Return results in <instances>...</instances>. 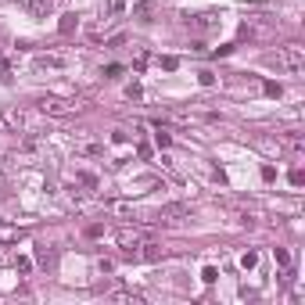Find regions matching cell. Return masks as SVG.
Instances as JSON below:
<instances>
[{"label": "cell", "mask_w": 305, "mask_h": 305, "mask_svg": "<svg viewBox=\"0 0 305 305\" xmlns=\"http://www.w3.org/2000/svg\"><path fill=\"white\" fill-rule=\"evenodd\" d=\"M277 68H284L287 75H302V68H305V47H298V43L280 47L277 51Z\"/></svg>", "instance_id": "cell-1"}, {"label": "cell", "mask_w": 305, "mask_h": 305, "mask_svg": "<svg viewBox=\"0 0 305 305\" xmlns=\"http://www.w3.org/2000/svg\"><path fill=\"white\" fill-rule=\"evenodd\" d=\"M36 108H40L43 115H54V119H65V115H75V112L83 108V104H79V101H61V97H43V101L36 104Z\"/></svg>", "instance_id": "cell-2"}, {"label": "cell", "mask_w": 305, "mask_h": 305, "mask_svg": "<svg viewBox=\"0 0 305 305\" xmlns=\"http://www.w3.org/2000/svg\"><path fill=\"white\" fill-rule=\"evenodd\" d=\"M151 241V230H144V226H119L115 230V244L119 248H140V244Z\"/></svg>", "instance_id": "cell-3"}, {"label": "cell", "mask_w": 305, "mask_h": 305, "mask_svg": "<svg viewBox=\"0 0 305 305\" xmlns=\"http://www.w3.org/2000/svg\"><path fill=\"white\" fill-rule=\"evenodd\" d=\"M223 14L219 11H201V14H187V25L194 33H212V29H219Z\"/></svg>", "instance_id": "cell-4"}, {"label": "cell", "mask_w": 305, "mask_h": 305, "mask_svg": "<svg viewBox=\"0 0 305 305\" xmlns=\"http://www.w3.org/2000/svg\"><path fill=\"white\" fill-rule=\"evenodd\" d=\"M187 216H190V205L173 201V205H162L155 212V223H180V219H187Z\"/></svg>", "instance_id": "cell-5"}, {"label": "cell", "mask_w": 305, "mask_h": 305, "mask_svg": "<svg viewBox=\"0 0 305 305\" xmlns=\"http://www.w3.org/2000/svg\"><path fill=\"white\" fill-rule=\"evenodd\" d=\"M25 11L33 14V18H51L54 0H25Z\"/></svg>", "instance_id": "cell-6"}, {"label": "cell", "mask_w": 305, "mask_h": 305, "mask_svg": "<svg viewBox=\"0 0 305 305\" xmlns=\"http://www.w3.org/2000/svg\"><path fill=\"white\" fill-rule=\"evenodd\" d=\"M33 65H36L40 72H43V68H65V65H68V58H65V54H40Z\"/></svg>", "instance_id": "cell-7"}, {"label": "cell", "mask_w": 305, "mask_h": 305, "mask_svg": "<svg viewBox=\"0 0 305 305\" xmlns=\"http://www.w3.org/2000/svg\"><path fill=\"white\" fill-rule=\"evenodd\" d=\"M22 237V226H7V223H0V244H14Z\"/></svg>", "instance_id": "cell-8"}, {"label": "cell", "mask_w": 305, "mask_h": 305, "mask_svg": "<svg viewBox=\"0 0 305 305\" xmlns=\"http://www.w3.org/2000/svg\"><path fill=\"white\" fill-rule=\"evenodd\" d=\"M151 14H155V4H151V0H140V4H133V18L151 22Z\"/></svg>", "instance_id": "cell-9"}, {"label": "cell", "mask_w": 305, "mask_h": 305, "mask_svg": "<svg viewBox=\"0 0 305 305\" xmlns=\"http://www.w3.org/2000/svg\"><path fill=\"white\" fill-rule=\"evenodd\" d=\"M112 302H122V305H140V295H136V291H112Z\"/></svg>", "instance_id": "cell-10"}, {"label": "cell", "mask_w": 305, "mask_h": 305, "mask_svg": "<svg viewBox=\"0 0 305 305\" xmlns=\"http://www.w3.org/2000/svg\"><path fill=\"white\" fill-rule=\"evenodd\" d=\"M284 147L295 151V155H302V151H305V140H302L298 133H287V136H284Z\"/></svg>", "instance_id": "cell-11"}, {"label": "cell", "mask_w": 305, "mask_h": 305, "mask_svg": "<svg viewBox=\"0 0 305 305\" xmlns=\"http://www.w3.org/2000/svg\"><path fill=\"white\" fill-rule=\"evenodd\" d=\"M79 25V18H75V14H61V22H58V29H61V36H68L72 29Z\"/></svg>", "instance_id": "cell-12"}, {"label": "cell", "mask_w": 305, "mask_h": 305, "mask_svg": "<svg viewBox=\"0 0 305 305\" xmlns=\"http://www.w3.org/2000/svg\"><path fill=\"white\" fill-rule=\"evenodd\" d=\"M258 266V251H244L241 255V269H255Z\"/></svg>", "instance_id": "cell-13"}, {"label": "cell", "mask_w": 305, "mask_h": 305, "mask_svg": "<svg viewBox=\"0 0 305 305\" xmlns=\"http://www.w3.org/2000/svg\"><path fill=\"white\" fill-rule=\"evenodd\" d=\"M36 258H40L43 266H51V262H54V251L47 248V244H40V248H36Z\"/></svg>", "instance_id": "cell-14"}, {"label": "cell", "mask_w": 305, "mask_h": 305, "mask_svg": "<svg viewBox=\"0 0 305 305\" xmlns=\"http://www.w3.org/2000/svg\"><path fill=\"white\" fill-rule=\"evenodd\" d=\"M126 11V0H108V18H119Z\"/></svg>", "instance_id": "cell-15"}, {"label": "cell", "mask_w": 305, "mask_h": 305, "mask_svg": "<svg viewBox=\"0 0 305 305\" xmlns=\"http://www.w3.org/2000/svg\"><path fill=\"white\" fill-rule=\"evenodd\" d=\"M197 83H201V86H216V72L201 68V72H197Z\"/></svg>", "instance_id": "cell-16"}, {"label": "cell", "mask_w": 305, "mask_h": 305, "mask_svg": "<svg viewBox=\"0 0 305 305\" xmlns=\"http://www.w3.org/2000/svg\"><path fill=\"white\" fill-rule=\"evenodd\" d=\"M273 255H277V262H280L284 269H291V251H287V248H277Z\"/></svg>", "instance_id": "cell-17"}, {"label": "cell", "mask_w": 305, "mask_h": 305, "mask_svg": "<svg viewBox=\"0 0 305 305\" xmlns=\"http://www.w3.org/2000/svg\"><path fill=\"white\" fill-rule=\"evenodd\" d=\"M201 280H205V284H216V280H219V269H216V266H205V269H201Z\"/></svg>", "instance_id": "cell-18"}, {"label": "cell", "mask_w": 305, "mask_h": 305, "mask_svg": "<svg viewBox=\"0 0 305 305\" xmlns=\"http://www.w3.org/2000/svg\"><path fill=\"white\" fill-rule=\"evenodd\" d=\"M262 90H266L269 97H280V94H284V90H280V83H273V79H266V83H262Z\"/></svg>", "instance_id": "cell-19"}, {"label": "cell", "mask_w": 305, "mask_h": 305, "mask_svg": "<svg viewBox=\"0 0 305 305\" xmlns=\"http://www.w3.org/2000/svg\"><path fill=\"white\" fill-rule=\"evenodd\" d=\"M155 144H158V147H169V144H173V136H169V133H165V129L158 126V133H155Z\"/></svg>", "instance_id": "cell-20"}, {"label": "cell", "mask_w": 305, "mask_h": 305, "mask_svg": "<svg viewBox=\"0 0 305 305\" xmlns=\"http://www.w3.org/2000/svg\"><path fill=\"white\" fill-rule=\"evenodd\" d=\"M126 97H129V101H140V97H144V90L136 86V83H129V86H126Z\"/></svg>", "instance_id": "cell-21"}, {"label": "cell", "mask_w": 305, "mask_h": 305, "mask_svg": "<svg viewBox=\"0 0 305 305\" xmlns=\"http://www.w3.org/2000/svg\"><path fill=\"white\" fill-rule=\"evenodd\" d=\"M75 180H79V183H83V187H90V190H94V187H97V176H90V173H79V176H75Z\"/></svg>", "instance_id": "cell-22"}, {"label": "cell", "mask_w": 305, "mask_h": 305, "mask_svg": "<svg viewBox=\"0 0 305 305\" xmlns=\"http://www.w3.org/2000/svg\"><path fill=\"white\" fill-rule=\"evenodd\" d=\"M287 180H291V187H302V183H305V173H302V169H291V176H287Z\"/></svg>", "instance_id": "cell-23"}, {"label": "cell", "mask_w": 305, "mask_h": 305, "mask_svg": "<svg viewBox=\"0 0 305 305\" xmlns=\"http://www.w3.org/2000/svg\"><path fill=\"white\" fill-rule=\"evenodd\" d=\"M14 269H18V273H29V269H33V262H29V258H22V255H18V258H14Z\"/></svg>", "instance_id": "cell-24"}, {"label": "cell", "mask_w": 305, "mask_h": 305, "mask_svg": "<svg viewBox=\"0 0 305 305\" xmlns=\"http://www.w3.org/2000/svg\"><path fill=\"white\" fill-rule=\"evenodd\" d=\"M112 269H115L112 258H97V273H112Z\"/></svg>", "instance_id": "cell-25"}, {"label": "cell", "mask_w": 305, "mask_h": 305, "mask_svg": "<svg viewBox=\"0 0 305 305\" xmlns=\"http://www.w3.org/2000/svg\"><path fill=\"white\" fill-rule=\"evenodd\" d=\"M136 155H140V158H151V144L140 140V144H136Z\"/></svg>", "instance_id": "cell-26"}, {"label": "cell", "mask_w": 305, "mask_h": 305, "mask_svg": "<svg viewBox=\"0 0 305 305\" xmlns=\"http://www.w3.org/2000/svg\"><path fill=\"white\" fill-rule=\"evenodd\" d=\"M104 75H108V79H119V75H122V65H108V68H104Z\"/></svg>", "instance_id": "cell-27"}, {"label": "cell", "mask_w": 305, "mask_h": 305, "mask_svg": "<svg viewBox=\"0 0 305 305\" xmlns=\"http://www.w3.org/2000/svg\"><path fill=\"white\" fill-rule=\"evenodd\" d=\"M0 79H4V83L11 79V65H7V61H4V58H0Z\"/></svg>", "instance_id": "cell-28"}, {"label": "cell", "mask_w": 305, "mask_h": 305, "mask_svg": "<svg viewBox=\"0 0 305 305\" xmlns=\"http://www.w3.org/2000/svg\"><path fill=\"white\" fill-rule=\"evenodd\" d=\"M176 65H180L176 58H162V68H165V72H176Z\"/></svg>", "instance_id": "cell-29"}, {"label": "cell", "mask_w": 305, "mask_h": 305, "mask_svg": "<svg viewBox=\"0 0 305 305\" xmlns=\"http://www.w3.org/2000/svg\"><path fill=\"white\" fill-rule=\"evenodd\" d=\"M262 180H277V169H273V165H262Z\"/></svg>", "instance_id": "cell-30"}, {"label": "cell", "mask_w": 305, "mask_h": 305, "mask_svg": "<svg viewBox=\"0 0 305 305\" xmlns=\"http://www.w3.org/2000/svg\"><path fill=\"white\" fill-rule=\"evenodd\" d=\"M0 190H4V173H0Z\"/></svg>", "instance_id": "cell-31"}]
</instances>
